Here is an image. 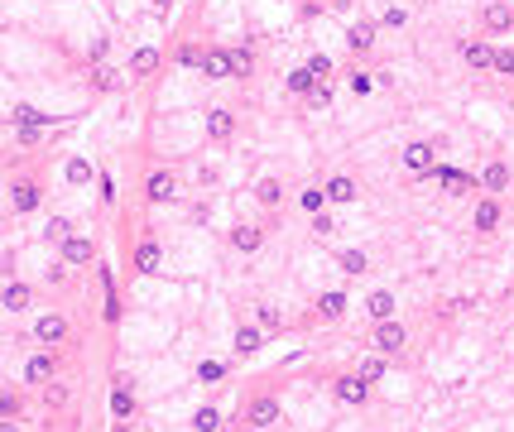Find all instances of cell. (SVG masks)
<instances>
[{
	"instance_id": "26",
	"label": "cell",
	"mask_w": 514,
	"mask_h": 432,
	"mask_svg": "<svg viewBox=\"0 0 514 432\" xmlns=\"http://www.w3.org/2000/svg\"><path fill=\"white\" fill-rule=\"evenodd\" d=\"M255 197H260V202H265V207H274V202H279V197H284V188H279V183H274V178H265V183H260V188H255Z\"/></svg>"
},
{
	"instance_id": "15",
	"label": "cell",
	"mask_w": 514,
	"mask_h": 432,
	"mask_svg": "<svg viewBox=\"0 0 514 432\" xmlns=\"http://www.w3.org/2000/svg\"><path fill=\"white\" fill-rule=\"evenodd\" d=\"M500 226V202H481L476 207V230H495Z\"/></svg>"
},
{
	"instance_id": "47",
	"label": "cell",
	"mask_w": 514,
	"mask_h": 432,
	"mask_svg": "<svg viewBox=\"0 0 514 432\" xmlns=\"http://www.w3.org/2000/svg\"><path fill=\"white\" fill-rule=\"evenodd\" d=\"M102 202H115V178H102Z\"/></svg>"
},
{
	"instance_id": "46",
	"label": "cell",
	"mask_w": 514,
	"mask_h": 432,
	"mask_svg": "<svg viewBox=\"0 0 514 432\" xmlns=\"http://www.w3.org/2000/svg\"><path fill=\"white\" fill-rule=\"evenodd\" d=\"M312 230H317V235H327V230H336V226H332V216H322V212H317V221H312Z\"/></svg>"
},
{
	"instance_id": "23",
	"label": "cell",
	"mask_w": 514,
	"mask_h": 432,
	"mask_svg": "<svg viewBox=\"0 0 514 432\" xmlns=\"http://www.w3.org/2000/svg\"><path fill=\"white\" fill-rule=\"evenodd\" d=\"M236 351H240V355H255V351H260V331H255V326H240V331H236Z\"/></svg>"
},
{
	"instance_id": "20",
	"label": "cell",
	"mask_w": 514,
	"mask_h": 432,
	"mask_svg": "<svg viewBox=\"0 0 514 432\" xmlns=\"http://www.w3.org/2000/svg\"><path fill=\"white\" fill-rule=\"evenodd\" d=\"M327 197H332V202H351V197H356V183H351V178H332V183H327Z\"/></svg>"
},
{
	"instance_id": "37",
	"label": "cell",
	"mask_w": 514,
	"mask_h": 432,
	"mask_svg": "<svg viewBox=\"0 0 514 432\" xmlns=\"http://www.w3.org/2000/svg\"><path fill=\"white\" fill-rule=\"evenodd\" d=\"M380 375H385V360H380V355H370V360L361 365V380H380Z\"/></svg>"
},
{
	"instance_id": "18",
	"label": "cell",
	"mask_w": 514,
	"mask_h": 432,
	"mask_svg": "<svg viewBox=\"0 0 514 432\" xmlns=\"http://www.w3.org/2000/svg\"><path fill=\"white\" fill-rule=\"evenodd\" d=\"M365 308H370V317H375V322H385V317L394 313V298L380 288V293H370V303H365Z\"/></svg>"
},
{
	"instance_id": "3",
	"label": "cell",
	"mask_w": 514,
	"mask_h": 432,
	"mask_svg": "<svg viewBox=\"0 0 514 432\" xmlns=\"http://www.w3.org/2000/svg\"><path fill=\"white\" fill-rule=\"evenodd\" d=\"M231 130H236V120H231V110H226V106L207 110V135H211V139H231Z\"/></svg>"
},
{
	"instance_id": "34",
	"label": "cell",
	"mask_w": 514,
	"mask_h": 432,
	"mask_svg": "<svg viewBox=\"0 0 514 432\" xmlns=\"http://www.w3.org/2000/svg\"><path fill=\"white\" fill-rule=\"evenodd\" d=\"M68 394H73L68 384H48V394H44V399H48V409H63V404H68Z\"/></svg>"
},
{
	"instance_id": "30",
	"label": "cell",
	"mask_w": 514,
	"mask_h": 432,
	"mask_svg": "<svg viewBox=\"0 0 514 432\" xmlns=\"http://www.w3.org/2000/svg\"><path fill=\"white\" fill-rule=\"evenodd\" d=\"M87 178H92V164L87 159H73L68 164V183H87Z\"/></svg>"
},
{
	"instance_id": "32",
	"label": "cell",
	"mask_w": 514,
	"mask_h": 432,
	"mask_svg": "<svg viewBox=\"0 0 514 432\" xmlns=\"http://www.w3.org/2000/svg\"><path fill=\"white\" fill-rule=\"evenodd\" d=\"M322 197H327V188H322V193H317V188H308V193H303V197H298V202H303V212H322Z\"/></svg>"
},
{
	"instance_id": "13",
	"label": "cell",
	"mask_w": 514,
	"mask_h": 432,
	"mask_svg": "<svg viewBox=\"0 0 514 432\" xmlns=\"http://www.w3.org/2000/svg\"><path fill=\"white\" fill-rule=\"evenodd\" d=\"M63 336H68V322H63V317H39V341L53 346V341H63Z\"/></svg>"
},
{
	"instance_id": "1",
	"label": "cell",
	"mask_w": 514,
	"mask_h": 432,
	"mask_svg": "<svg viewBox=\"0 0 514 432\" xmlns=\"http://www.w3.org/2000/svg\"><path fill=\"white\" fill-rule=\"evenodd\" d=\"M144 188H149V202H173V197H178V183H173V173H169V168L149 173V183H144Z\"/></svg>"
},
{
	"instance_id": "49",
	"label": "cell",
	"mask_w": 514,
	"mask_h": 432,
	"mask_svg": "<svg viewBox=\"0 0 514 432\" xmlns=\"http://www.w3.org/2000/svg\"><path fill=\"white\" fill-rule=\"evenodd\" d=\"M0 432H15V428H10V423H5V428H0Z\"/></svg>"
},
{
	"instance_id": "40",
	"label": "cell",
	"mask_w": 514,
	"mask_h": 432,
	"mask_svg": "<svg viewBox=\"0 0 514 432\" xmlns=\"http://www.w3.org/2000/svg\"><path fill=\"white\" fill-rule=\"evenodd\" d=\"M308 72H312V77H327V72H332V63H327L322 53H312V58H308Z\"/></svg>"
},
{
	"instance_id": "42",
	"label": "cell",
	"mask_w": 514,
	"mask_h": 432,
	"mask_svg": "<svg viewBox=\"0 0 514 432\" xmlns=\"http://www.w3.org/2000/svg\"><path fill=\"white\" fill-rule=\"evenodd\" d=\"M255 322H260V326H269V331H274V326H279V313H274V308H255Z\"/></svg>"
},
{
	"instance_id": "16",
	"label": "cell",
	"mask_w": 514,
	"mask_h": 432,
	"mask_svg": "<svg viewBox=\"0 0 514 432\" xmlns=\"http://www.w3.org/2000/svg\"><path fill=\"white\" fill-rule=\"evenodd\" d=\"M486 188H491V193H505V188H510V168H505V164H486Z\"/></svg>"
},
{
	"instance_id": "24",
	"label": "cell",
	"mask_w": 514,
	"mask_h": 432,
	"mask_svg": "<svg viewBox=\"0 0 514 432\" xmlns=\"http://www.w3.org/2000/svg\"><path fill=\"white\" fill-rule=\"evenodd\" d=\"M111 413H115V418H130V413H135L130 389H111Z\"/></svg>"
},
{
	"instance_id": "21",
	"label": "cell",
	"mask_w": 514,
	"mask_h": 432,
	"mask_svg": "<svg viewBox=\"0 0 514 432\" xmlns=\"http://www.w3.org/2000/svg\"><path fill=\"white\" fill-rule=\"evenodd\" d=\"M5 308H10V313H24V308H29V288H24V284H10V288H5Z\"/></svg>"
},
{
	"instance_id": "31",
	"label": "cell",
	"mask_w": 514,
	"mask_h": 432,
	"mask_svg": "<svg viewBox=\"0 0 514 432\" xmlns=\"http://www.w3.org/2000/svg\"><path fill=\"white\" fill-rule=\"evenodd\" d=\"M341 269H346V274H365V255H361V250H346V255H341Z\"/></svg>"
},
{
	"instance_id": "39",
	"label": "cell",
	"mask_w": 514,
	"mask_h": 432,
	"mask_svg": "<svg viewBox=\"0 0 514 432\" xmlns=\"http://www.w3.org/2000/svg\"><path fill=\"white\" fill-rule=\"evenodd\" d=\"M178 58H183V68H202V48H193V43H188V48H183V53H178Z\"/></svg>"
},
{
	"instance_id": "5",
	"label": "cell",
	"mask_w": 514,
	"mask_h": 432,
	"mask_svg": "<svg viewBox=\"0 0 514 432\" xmlns=\"http://www.w3.org/2000/svg\"><path fill=\"white\" fill-rule=\"evenodd\" d=\"M404 164H409L413 173H428V168H432V144H423V139H413L409 149H404Z\"/></svg>"
},
{
	"instance_id": "27",
	"label": "cell",
	"mask_w": 514,
	"mask_h": 432,
	"mask_svg": "<svg viewBox=\"0 0 514 432\" xmlns=\"http://www.w3.org/2000/svg\"><path fill=\"white\" fill-rule=\"evenodd\" d=\"M193 428H198V432H216V428H221V413H216V409H198Z\"/></svg>"
},
{
	"instance_id": "43",
	"label": "cell",
	"mask_w": 514,
	"mask_h": 432,
	"mask_svg": "<svg viewBox=\"0 0 514 432\" xmlns=\"http://www.w3.org/2000/svg\"><path fill=\"white\" fill-rule=\"evenodd\" d=\"M44 235H48V240H53V245H63V240H68V221H53V226H48V230H44Z\"/></svg>"
},
{
	"instance_id": "6",
	"label": "cell",
	"mask_w": 514,
	"mask_h": 432,
	"mask_svg": "<svg viewBox=\"0 0 514 432\" xmlns=\"http://www.w3.org/2000/svg\"><path fill=\"white\" fill-rule=\"evenodd\" d=\"M63 259H68V264H87V259H92V240H87V235H68V240H63Z\"/></svg>"
},
{
	"instance_id": "2",
	"label": "cell",
	"mask_w": 514,
	"mask_h": 432,
	"mask_svg": "<svg viewBox=\"0 0 514 432\" xmlns=\"http://www.w3.org/2000/svg\"><path fill=\"white\" fill-rule=\"evenodd\" d=\"M279 423V404L274 399H255L250 404V428H274Z\"/></svg>"
},
{
	"instance_id": "33",
	"label": "cell",
	"mask_w": 514,
	"mask_h": 432,
	"mask_svg": "<svg viewBox=\"0 0 514 432\" xmlns=\"http://www.w3.org/2000/svg\"><path fill=\"white\" fill-rule=\"evenodd\" d=\"M39 135H44V120H29V125H19V144H39Z\"/></svg>"
},
{
	"instance_id": "8",
	"label": "cell",
	"mask_w": 514,
	"mask_h": 432,
	"mask_svg": "<svg viewBox=\"0 0 514 432\" xmlns=\"http://www.w3.org/2000/svg\"><path fill=\"white\" fill-rule=\"evenodd\" d=\"M437 183L452 193V197H461V193H471V178L466 173H457V168H437Z\"/></svg>"
},
{
	"instance_id": "22",
	"label": "cell",
	"mask_w": 514,
	"mask_h": 432,
	"mask_svg": "<svg viewBox=\"0 0 514 432\" xmlns=\"http://www.w3.org/2000/svg\"><path fill=\"white\" fill-rule=\"evenodd\" d=\"M317 313H322V317H341V313H346V298H341V293H322V298H317Z\"/></svg>"
},
{
	"instance_id": "10",
	"label": "cell",
	"mask_w": 514,
	"mask_h": 432,
	"mask_svg": "<svg viewBox=\"0 0 514 432\" xmlns=\"http://www.w3.org/2000/svg\"><path fill=\"white\" fill-rule=\"evenodd\" d=\"M461 58H466V68H495V53H491L486 43H466Z\"/></svg>"
},
{
	"instance_id": "35",
	"label": "cell",
	"mask_w": 514,
	"mask_h": 432,
	"mask_svg": "<svg viewBox=\"0 0 514 432\" xmlns=\"http://www.w3.org/2000/svg\"><path fill=\"white\" fill-rule=\"evenodd\" d=\"M327 101H332V92H327V82H312V92H308V106H327Z\"/></svg>"
},
{
	"instance_id": "36",
	"label": "cell",
	"mask_w": 514,
	"mask_h": 432,
	"mask_svg": "<svg viewBox=\"0 0 514 432\" xmlns=\"http://www.w3.org/2000/svg\"><path fill=\"white\" fill-rule=\"evenodd\" d=\"M231 68H236V77H245L250 72V48H236L231 53Z\"/></svg>"
},
{
	"instance_id": "7",
	"label": "cell",
	"mask_w": 514,
	"mask_h": 432,
	"mask_svg": "<svg viewBox=\"0 0 514 432\" xmlns=\"http://www.w3.org/2000/svg\"><path fill=\"white\" fill-rule=\"evenodd\" d=\"M202 72L211 77V82L231 77V72H236V68H231V53H207V58H202Z\"/></svg>"
},
{
	"instance_id": "9",
	"label": "cell",
	"mask_w": 514,
	"mask_h": 432,
	"mask_svg": "<svg viewBox=\"0 0 514 432\" xmlns=\"http://www.w3.org/2000/svg\"><path fill=\"white\" fill-rule=\"evenodd\" d=\"M159 259H164V255H159V245H154V240H144V245L135 250V269H140V274H154V269H159Z\"/></svg>"
},
{
	"instance_id": "12",
	"label": "cell",
	"mask_w": 514,
	"mask_h": 432,
	"mask_svg": "<svg viewBox=\"0 0 514 432\" xmlns=\"http://www.w3.org/2000/svg\"><path fill=\"white\" fill-rule=\"evenodd\" d=\"M365 384H370V380H341V384H336V399H341V404H365Z\"/></svg>"
},
{
	"instance_id": "28",
	"label": "cell",
	"mask_w": 514,
	"mask_h": 432,
	"mask_svg": "<svg viewBox=\"0 0 514 432\" xmlns=\"http://www.w3.org/2000/svg\"><path fill=\"white\" fill-rule=\"evenodd\" d=\"M312 82H317V77H312L308 68H298V72H289V92H312Z\"/></svg>"
},
{
	"instance_id": "38",
	"label": "cell",
	"mask_w": 514,
	"mask_h": 432,
	"mask_svg": "<svg viewBox=\"0 0 514 432\" xmlns=\"http://www.w3.org/2000/svg\"><path fill=\"white\" fill-rule=\"evenodd\" d=\"M495 72H505V77H514V48H505V53H495Z\"/></svg>"
},
{
	"instance_id": "41",
	"label": "cell",
	"mask_w": 514,
	"mask_h": 432,
	"mask_svg": "<svg viewBox=\"0 0 514 432\" xmlns=\"http://www.w3.org/2000/svg\"><path fill=\"white\" fill-rule=\"evenodd\" d=\"M10 120H15V125H29V120H44V115H39L34 106H15V115H10Z\"/></svg>"
},
{
	"instance_id": "17",
	"label": "cell",
	"mask_w": 514,
	"mask_h": 432,
	"mask_svg": "<svg viewBox=\"0 0 514 432\" xmlns=\"http://www.w3.org/2000/svg\"><path fill=\"white\" fill-rule=\"evenodd\" d=\"M34 207H39V188L34 183H19L15 188V212H34Z\"/></svg>"
},
{
	"instance_id": "48",
	"label": "cell",
	"mask_w": 514,
	"mask_h": 432,
	"mask_svg": "<svg viewBox=\"0 0 514 432\" xmlns=\"http://www.w3.org/2000/svg\"><path fill=\"white\" fill-rule=\"evenodd\" d=\"M154 5H159V10H164V5H169V0H154Z\"/></svg>"
},
{
	"instance_id": "29",
	"label": "cell",
	"mask_w": 514,
	"mask_h": 432,
	"mask_svg": "<svg viewBox=\"0 0 514 432\" xmlns=\"http://www.w3.org/2000/svg\"><path fill=\"white\" fill-rule=\"evenodd\" d=\"M370 43H375V29L370 24H356L351 29V48H370Z\"/></svg>"
},
{
	"instance_id": "11",
	"label": "cell",
	"mask_w": 514,
	"mask_h": 432,
	"mask_svg": "<svg viewBox=\"0 0 514 432\" xmlns=\"http://www.w3.org/2000/svg\"><path fill=\"white\" fill-rule=\"evenodd\" d=\"M231 240H236V250H245V255H255V250L265 245V235H260L255 226H236V235H231Z\"/></svg>"
},
{
	"instance_id": "25",
	"label": "cell",
	"mask_w": 514,
	"mask_h": 432,
	"mask_svg": "<svg viewBox=\"0 0 514 432\" xmlns=\"http://www.w3.org/2000/svg\"><path fill=\"white\" fill-rule=\"evenodd\" d=\"M510 5H486V29H510Z\"/></svg>"
},
{
	"instance_id": "19",
	"label": "cell",
	"mask_w": 514,
	"mask_h": 432,
	"mask_svg": "<svg viewBox=\"0 0 514 432\" xmlns=\"http://www.w3.org/2000/svg\"><path fill=\"white\" fill-rule=\"evenodd\" d=\"M130 68H135L140 77H144V72H154V68H159V48H140V53L130 58Z\"/></svg>"
},
{
	"instance_id": "14",
	"label": "cell",
	"mask_w": 514,
	"mask_h": 432,
	"mask_svg": "<svg viewBox=\"0 0 514 432\" xmlns=\"http://www.w3.org/2000/svg\"><path fill=\"white\" fill-rule=\"evenodd\" d=\"M48 375H53V360H48V355H34V360L24 365V380H29V384H44Z\"/></svg>"
},
{
	"instance_id": "45",
	"label": "cell",
	"mask_w": 514,
	"mask_h": 432,
	"mask_svg": "<svg viewBox=\"0 0 514 432\" xmlns=\"http://www.w3.org/2000/svg\"><path fill=\"white\" fill-rule=\"evenodd\" d=\"M198 375H202L207 384H211V380H221V365H216V360H207V365H202V370H198Z\"/></svg>"
},
{
	"instance_id": "44",
	"label": "cell",
	"mask_w": 514,
	"mask_h": 432,
	"mask_svg": "<svg viewBox=\"0 0 514 432\" xmlns=\"http://www.w3.org/2000/svg\"><path fill=\"white\" fill-rule=\"evenodd\" d=\"M92 82H97V87H115V72H111V68H97Z\"/></svg>"
},
{
	"instance_id": "4",
	"label": "cell",
	"mask_w": 514,
	"mask_h": 432,
	"mask_svg": "<svg viewBox=\"0 0 514 432\" xmlns=\"http://www.w3.org/2000/svg\"><path fill=\"white\" fill-rule=\"evenodd\" d=\"M375 346H380V351H399V346H404V326L385 317V322L375 326Z\"/></svg>"
}]
</instances>
